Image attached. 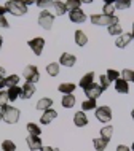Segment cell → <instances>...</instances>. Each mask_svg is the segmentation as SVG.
Wrapping results in <instances>:
<instances>
[{"label": "cell", "instance_id": "obj_1", "mask_svg": "<svg viewBox=\"0 0 134 151\" xmlns=\"http://www.w3.org/2000/svg\"><path fill=\"white\" fill-rule=\"evenodd\" d=\"M2 119L8 124H16L19 121V110L16 107H11V105L2 107Z\"/></svg>", "mask_w": 134, "mask_h": 151}, {"label": "cell", "instance_id": "obj_2", "mask_svg": "<svg viewBox=\"0 0 134 151\" xmlns=\"http://www.w3.org/2000/svg\"><path fill=\"white\" fill-rule=\"evenodd\" d=\"M91 24L94 26H107L110 27L113 24H120L118 16H105V14H93L91 16Z\"/></svg>", "mask_w": 134, "mask_h": 151}, {"label": "cell", "instance_id": "obj_3", "mask_svg": "<svg viewBox=\"0 0 134 151\" xmlns=\"http://www.w3.org/2000/svg\"><path fill=\"white\" fill-rule=\"evenodd\" d=\"M5 8H7V13L13 14L14 18L16 16H24L27 13V5L24 2H7Z\"/></svg>", "mask_w": 134, "mask_h": 151}, {"label": "cell", "instance_id": "obj_4", "mask_svg": "<svg viewBox=\"0 0 134 151\" xmlns=\"http://www.w3.org/2000/svg\"><path fill=\"white\" fill-rule=\"evenodd\" d=\"M54 24V14L48 10H42L38 13V26L45 30H50Z\"/></svg>", "mask_w": 134, "mask_h": 151}, {"label": "cell", "instance_id": "obj_5", "mask_svg": "<svg viewBox=\"0 0 134 151\" xmlns=\"http://www.w3.org/2000/svg\"><path fill=\"white\" fill-rule=\"evenodd\" d=\"M22 76H24V80H26V83L35 84V83H37V81L40 80L38 68L35 67V65H27V67L22 70Z\"/></svg>", "mask_w": 134, "mask_h": 151}, {"label": "cell", "instance_id": "obj_6", "mask_svg": "<svg viewBox=\"0 0 134 151\" xmlns=\"http://www.w3.org/2000/svg\"><path fill=\"white\" fill-rule=\"evenodd\" d=\"M96 118H97V121L104 122V124L110 122V119H112V108L107 107V105L97 107V108H96Z\"/></svg>", "mask_w": 134, "mask_h": 151}, {"label": "cell", "instance_id": "obj_7", "mask_svg": "<svg viewBox=\"0 0 134 151\" xmlns=\"http://www.w3.org/2000/svg\"><path fill=\"white\" fill-rule=\"evenodd\" d=\"M27 45H29V48L34 51L35 56H42L43 48H45V38L43 37H35V38H30L29 42H27Z\"/></svg>", "mask_w": 134, "mask_h": 151}, {"label": "cell", "instance_id": "obj_8", "mask_svg": "<svg viewBox=\"0 0 134 151\" xmlns=\"http://www.w3.org/2000/svg\"><path fill=\"white\" fill-rule=\"evenodd\" d=\"M102 92H104V89L101 88V84H96V83H93L89 88L85 89V96L88 97V100H96Z\"/></svg>", "mask_w": 134, "mask_h": 151}, {"label": "cell", "instance_id": "obj_9", "mask_svg": "<svg viewBox=\"0 0 134 151\" xmlns=\"http://www.w3.org/2000/svg\"><path fill=\"white\" fill-rule=\"evenodd\" d=\"M69 19L75 24H82V22L86 21V14H85V11L82 8H80V10H70L69 11Z\"/></svg>", "mask_w": 134, "mask_h": 151}, {"label": "cell", "instance_id": "obj_10", "mask_svg": "<svg viewBox=\"0 0 134 151\" xmlns=\"http://www.w3.org/2000/svg\"><path fill=\"white\" fill-rule=\"evenodd\" d=\"M26 142H27V146H29L30 151H38V150L43 148L42 138L37 137V135H29V137L26 138Z\"/></svg>", "mask_w": 134, "mask_h": 151}, {"label": "cell", "instance_id": "obj_11", "mask_svg": "<svg viewBox=\"0 0 134 151\" xmlns=\"http://www.w3.org/2000/svg\"><path fill=\"white\" fill-rule=\"evenodd\" d=\"M77 62V58L70 52H62L59 58V65H64V67H74Z\"/></svg>", "mask_w": 134, "mask_h": 151}, {"label": "cell", "instance_id": "obj_12", "mask_svg": "<svg viewBox=\"0 0 134 151\" xmlns=\"http://www.w3.org/2000/svg\"><path fill=\"white\" fill-rule=\"evenodd\" d=\"M35 94V84L32 83H24V86H21V99L29 100L32 96Z\"/></svg>", "mask_w": 134, "mask_h": 151}, {"label": "cell", "instance_id": "obj_13", "mask_svg": "<svg viewBox=\"0 0 134 151\" xmlns=\"http://www.w3.org/2000/svg\"><path fill=\"white\" fill-rule=\"evenodd\" d=\"M131 42H133L131 34H121L120 37H117V40H115V46H117V48H120V50H123V48H126Z\"/></svg>", "mask_w": 134, "mask_h": 151}, {"label": "cell", "instance_id": "obj_14", "mask_svg": "<svg viewBox=\"0 0 134 151\" xmlns=\"http://www.w3.org/2000/svg\"><path fill=\"white\" fill-rule=\"evenodd\" d=\"M56 116H58V111L53 110V108H50V110H46V111L42 113V116H40V122H42L43 126H46V124H50L53 119H56Z\"/></svg>", "mask_w": 134, "mask_h": 151}, {"label": "cell", "instance_id": "obj_15", "mask_svg": "<svg viewBox=\"0 0 134 151\" xmlns=\"http://www.w3.org/2000/svg\"><path fill=\"white\" fill-rule=\"evenodd\" d=\"M74 124L77 127H85L88 124V118L85 115V111H77L74 115Z\"/></svg>", "mask_w": 134, "mask_h": 151}, {"label": "cell", "instance_id": "obj_16", "mask_svg": "<svg viewBox=\"0 0 134 151\" xmlns=\"http://www.w3.org/2000/svg\"><path fill=\"white\" fill-rule=\"evenodd\" d=\"M93 83H94V73H93V72H88L86 75H83L82 80H80V88H83V91H85V89L89 88Z\"/></svg>", "mask_w": 134, "mask_h": 151}, {"label": "cell", "instance_id": "obj_17", "mask_svg": "<svg viewBox=\"0 0 134 151\" xmlns=\"http://www.w3.org/2000/svg\"><path fill=\"white\" fill-rule=\"evenodd\" d=\"M37 110H40V111H46V110H50L53 107V100L50 99V97H42L38 102H37Z\"/></svg>", "mask_w": 134, "mask_h": 151}, {"label": "cell", "instance_id": "obj_18", "mask_svg": "<svg viewBox=\"0 0 134 151\" xmlns=\"http://www.w3.org/2000/svg\"><path fill=\"white\" fill-rule=\"evenodd\" d=\"M74 35H75L74 38H75V45H77V46L82 48V46H85V45L88 43V37H86V34H85L83 30H80V29L75 30Z\"/></svg>", "mask_w": 134, "mask_h": 151}, {"label": "cell", "instance_id": "obj_19", "mask_svg": "<svg viewBox=\"0 0 134 151\" xmlns=\"http://www.w3.org/2000/svg\"><path fill=\"white\" fill-rule=\"evenodd\" d=\"M115 91L120 92V94H128L129 92V83H128V81H125L123 78L117 80L115 81Z\"/></svg>", "mask_w": 134, "mask_h": 151}, {"label": "cell", "instance_id": "obj_20", "mask_svg": "<svg viewBox=\"0 0 134 151\" xmlns=\"http://www.w3.org/2000/svg\"><path fill=\"white\" fill-rule=\"evenodd\" d=\"M7 94H8V100L10 102H14L21 97V88L19 86H13V88H8L7 89Z\"/></svg>", "mask_w": 134, "mask_h": 151}, {"label": "cell", "instance_id": "obj_21", "mask_svg": "<svg viewBox=\"0 0 134 151\" xmlns=\"http://www.w3.org/2000/svg\"><path fill=\"white\" fill-rule=\"evenodd\" d=\"M53 8H54V16H64L67 13L66 2H53Z\"/></svg>", "mask_w": 134, "mask_h": 151}, {"label": "cell", "instance_id": "obj_22", "mask_svg": "<svg viewBox=\"0 0 134 151\" xmlns=\"http://www.w3.org/2000/svg\"><path fill=\"white\" fill-rule=\"evenodd\" d=\"M75 84L74 83H61L59 84V88H58V91L62 94V96H69V94H72L75 91Z\"/></svg>", "mask_w": 134, "mask_h": 151}, {"label": "cell", "instance_id": "obj_23", "mask_svg": "<svg viewBox=\"0 0 134 151\" xmlns=\"http://www.w3.org/2000/svg\"><path fill=\"white\" fill-rule=\"evenodd\" d=\"M64 108H74L75 104H77V99L74 94H69V96H62V100H61Z\"/></svg>", "mask_w": 134, "mask_h": 151}, {"label": "cell", "instance_id": "obj_24", "mask_svg": "<svg viewBox=\"0 0 134 151\" xmlns=\"http://www.w3.org/2000/svg\"><path fill=\"white\" fill-rule=\"evenodd\" d=\"M59 70H61L59 62H51V64L46 65V73L50 76H58L59 75Z\"/></svg>", "mask_w": 134, "mask_h": 151}, {"label": "cell", "instance_id": "obj_25", "mask_svg": "<svg viewBox=\"0 0 134 151\" xmlns=\"http://www.w3.org/2000/svg\"><path fill=\"white\" fill-rule=\"evenodd\" d=\"M112 134H113V127H112V126H104V127L101 129V138H102V140H105L107 143L110 142Z\"/></svg>", "mask_w": 134, "mask_h": 151}, {"label": "cell", "instance_id": "obj_26", "mask_svg": "<svg viewBox=\"0 0 134 151\" xmlns=\"http://www.w3.org/2000/svg\"><path fill=\"white\" fill-rule=\"evenodd\" d=\"M27 132H29V135H37V137H40L42 129H40V126L35 124V122H27Z\"/></svg>", "mask_w": 134, "mask_h": 151}, {"label": "cell", "instance_id": "obj_27", "mask_svg": "<svg viewBox=\"0 0 134 151\" xmlns=\"http://www.w3.org/2000/svg\"><path fill=\"white\" fill-rule=\"evenodd\" d=\"M120 75H121V78H123L125 81L134 83V70H131V68H125V70H121Z\"/></svg>", "mask_w": 134, "mask_h": 151}, {"label": "cell", "instance_id": "obj_28", "mask_svg": "<svg viewBox=\"0 0 134 151\" xmlns=\"http://www.w3.org/2000/svg\"><path fill=\"white\" fill-rule=\"evenodd\" d=\"M113 5H115V10H128V8H131V0H115L113 2Z\"/></svg>", "mask_w": 134, "mask_h": 151}, {"label": "cell", "instance_id": "obj_29", "mask_svg": "<svg viewBox=\"0 0 134 151\" xmlns=\"http://www.w3.org/2000/svg\"><path fill=\"white\" fill-rule=\"evenodd\" d=\"M102 11L105 16H115V5H113V2H107V3H104V6H102Z\"/></svg>", "mask_w": 134, "mask_h": 151}, {"label": "cell", "instance_id": "obj_30", "mask_svg": "<svg viewBox=\"0 0 134 151\" xmlns=\"http://www.w3.org/2000/svg\"><path fill=\"white\" fill-rule=\"evenodd\" d=\"M18 83H19V76L18 75H8V76H5V86L7 88L18 86Z\"/></svg>", "mask_w": 134, "mask_h": 151}, {"label": "cell", "instance_id": "obj_31", "mask_svg": "<svg viewBox=\"0 0 134 151\" xmlns=\"http://www.w3.org/2000/svg\"><path fill=\"white\" fill-rule=\"evenodd\" d=\"M93 145H94V150L96 151H105V148H107L109 143L99 137V138H94V140H93Z\"/></svg>", "mask_w": 134, "mask_h": 151}, {"label": "cell", "instance_id": "obj_32", "mask_svg": "<svg viewBox=\"0 0 134 151\" xmlns=\"http://www.w3.org/2000/svg\"><path fill=\"white\" fill-rule=\"evenodd\" d=\"M109 29V34L113 35V37H120L121 34H123V29H121V24H113V26L107 27Z\"/></svg>", "mask_w": 134, "mask_h": 151}, {"label": "cell", "instance_id": "obj_33", "mask_svg": "<svg viewBox=\"0 0 134 151\" xmlns=\"http://www.w3.org/2000/svg\"><path fill=\"white\" fill-rule=\"evenodd\" d=\"M105 75H107V78H109V81H113L115 83L117 80H120L121 78V75H120V72H117V70H113V68H109L107 72H105Z\"/></svg>", "mask_w": 134, "mask_h": 151}, {"label": "cell", "instance_id": "obj_34", "mask_svg": "<svg viewBox=\"0 0 134 151\" xmlns=\"http://www.w3.org/2000/svg\"><path fill=\"white\" fill-rule=\"evenodd\" d=\"M96 100H85L82 104V111H89V110H96Z\"/></svg>", "mask_w": 134, "mask_h": 151}, {"label": "cell", "instance_id": "obj_35", "mask_svg": "<svg viewBox=\"0 0 134 151\" xmlns=\"http://www.w3.org/2000/svg\"><path fill=\"white\" fill-rule=\"evenodd\" d=\"M2 151H16V145L11 140H3L2 142Z\"/></svg>", "mask_w": 134, "mask_h": 151}, {"label": "cell", "instance_id": "obj_36", "mask_svg": "<svg viewBox=\"0 0 134 151\" xmlns=\"http://www.w3.org/2000/svg\"><path fill=\"white\" fill-rule=\"evenodd\" d=\"M66 6H67V11H70V10H80L82 3L77 2V0H67V2H66Z\"/></svg>", "mask_w": 134, "mask_h": 151}, {"label": "cell", "instance_id": "obj_37", "mask_svg": "<svg viewBox=\"0 0 134 151\" xmlns=\"http://www.w3.org/2000/svg\"><path fill=\"white\" fill-rule=\"evenodd\" d=\"M99 84H101V88H102L104 91H105V89H107L109 86H110V81H109V78H107V75H105V73H104V75H101Z\"/></svg>", "mask_w": 134, "mask_h": 151}, {"label": "cell", "instance_id": "obj_38", "mask_svg": "<svg viewBox=\"0 0 134 151\" xmlns=\"http://www.w3.org/2000/svg\"><path fill=\"white\" fill-rule=\"evenodd\" d=\"M8 102H10V100H8V94H7V91H3V89H2V91H0V108L5 107V105H8Z\"/></svg>", "mask_w": 134, "mask_h": 151}, {"label": "cell", "instance_id": "obj_39", "mask_svg": "<svg viewBox=\"0 0 134 151\" xmlns=\"http://www.w3.org/2000/svg\"><path fill=\"white\" fill-rule=\"evenodd\" d=\"M35 5L42 8V10H46L48 6H53V2L51 0H40V2H35Z\"/></svg>", "mask_w": 134, "mask_h": 151}, {"label": "cell", "instance_id": "obj_40", "mask_svg": "<svg viewBox=\"0 0 134 151\" xmlns=\"http://www.w3.org/2000/svg\"><path fill=\"white\" fill-rule=\"evenodd\" d=\"M0 27H3V29H8V27H10V22H8V19L5 16H0Z\"/></svg>", "mask_w": 134, "mask_h": 151}, {"label": "cell", "instance_id": "obj_41", "mask_svg": "<svg viewBox=\"0 0 134 151\" xmlns=\"http://www.w3.org/2000/svg\"><path fill=\"white\" fill-rule=\"evenodd\" d=\"M117 151H131V148L126 146V145H118L117 146Z\"/></svg>", "mask_w": 134, "mask_h": 151}, {"label": "cell", "instance_id": "obj_42", "mask_svg": "<svg viewBox=\"0 0 134 151\" xmlns=\"http://www.w3.org/2000/svg\"><path fill=\"white\" fill-rule=\"evenodd\" d=\"M5 75H7L5 68H3V67H0V78H5Z\"/></svg>", "mask_w": 134, "mask_h": 151}, {"label": "cell", "instance_id": "obj_43", "mask_svg": "<svg viewBox=\"0 0 134 151\" xmlns=\"http://www.w3.org/2000/svg\"><path fill=\"white\" fill-rule=\"evenodd\" d=\"M5 13H7V8L0 5V16H5Z\"/></svg>", "mask_w": 134, "mask_h": 151}, {"label": "cell", "instance_id": "obj_44", "mask_svg": "<svg viewBox=\"0 0 134 151\" xmlns=\"http://www.w3.org/2000/svg\"><path fill=\"white\" fill-rule=\"evenodd\" d=\"M42 151H54V148H51V146H43Z\"/></svg>", "mask_w": 134, "mask_h": 151}, {"label": "cell", "instance_id": "obj_45", "mask_svg": "<svg viewBox=\"0 0 134 151\" xmlns=\"http://www.w3.org/2000/svg\"><path fill=\"white\" fill-rule=\"evenodd\" d=\"M0 88H7L5 86V78H0Z\"/></svg>", "mask_w": 134, "mask_h": 151}, {"label": "cell", "instance_id": "obj_46", "mask_svg": "<svg viewBox=\"0 0 134 151\" xmlns=\"http://www.w3.org/2000/svg\"><path fill=\"white\" fill-rule=\"evenodd\" d=\"M2 45H3V40H2V37H0V50H2Z\"/></svg>", "mask_w": 134, "mask_h": 151}, {"label": "cell", "instance_id": "obj_47", "mask_svg": "<svg viewBox=\"0 0 134 151\" xmlns=\"http://www.w3.org/2000/svg\"><path fill=\"white\" fill-rule=\"evenodd\" d=\"M0 121H2V108H0Z\"/></svg>", "mask_w": 134, "mask_h": 151}, {"label": "cell", "instance_id": "obj_48", "mask_svg": "<svg viewBox=\"0 0 134 151\" xmlns=\"http://www.w3.org/2000/svg\"><path fill=\"white\" fill-rule=\"evenodd\" d=\"M131 116H133V119H134V110H133V111H131Z\"/></svg>", "mask_w": 134, "mask_h": 151}, {"label": "cell", "instance_id": "obj_49", "mask_svg": "<svg viewBox=\"0 0 134 151\" xmlns=\"http://www.w3.org/2000/svg\"><path fill=\"white\" fill-rule=\"evenodd\" d=\"M131 34H134V22H133V32H131Z\"/></svg>", "mask_w": 134, "mask_h": 151}, {"label": "cell", "instance_id": "obj_50", "mask_svg": "<svg viewBox=\"0 0 134 151\" xmlns=\"http://www.w3.org/2000/svg\"><path fill=\"white\" fill-rule=\"evenodd\" d=\"M131 151H134V143H133V146H131Z\"/></svg>", "mask_w": 134, "mask_h": 151}, {"label": "cell", "instance_id": "obj_51", "mask_svg": "<svg viewBox=\"0 0 134 151\" xmlns=\"http://www.w3.org/2000/svg\"><path fill=\"white\" fill-rule=\"evenodd\" d=\"M131 37H133V42H134V34H131Z\"/></svg>", "mask_w": 134, "mask_h": 151}, {"label": "cell", "instance_id": "obj_52", "mask_svg": "<svg viewBox=\"0 0 134 151\" xmlns=\"http://www.w3.org/2000/svg\"><path fill=\"white\" fill-rule=\"evenodd\" d=\"M54 151H59V150H58V148H54Z\"/></svg>", "mask_w": 134, "mask_h": 151}]
</instances>
